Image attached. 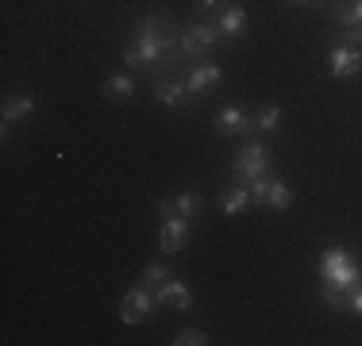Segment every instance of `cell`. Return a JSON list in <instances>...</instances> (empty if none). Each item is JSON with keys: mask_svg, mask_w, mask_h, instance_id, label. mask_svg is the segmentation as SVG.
<instances>
[{"mask_svg": "<svg viewBox=\"0 0 362 346\" xmlns=\"http://www.w3.org/2000/svg\"><path fill=\"white\" fill-rule=\"evenodd\" d=\"M170 342L174 346H204L209 342V331H201V327H185V331H177Z\"/></svg>", "mask_w": 362, "mask_h": 346, "instance_id": "obj_21", "label": "cell"}, {"mask_svg": "<svg viewBox=\"0 0 362 346\" xmlns=\"http://www.w3.org/2000/svg\"><path fill=\"white\" fill-rule=\"evenodd\" d=\"M220 208H223V215H231V220H235V215H243L247 208H255L251 204V189H247V185L223 189V193H220Z\"/></svg>", "mask_w": 362, "mask_h": 346, "instance_id": "obj_15", "label": "cell"}, {"mask_svg": "<svg viewBox=\"0 0 362 346\" xmlns=\"http://www.w3.org/2000/svg\"><path fill=\"white\" fill-rule=\"evenodd\" d=\"M31 112H35V97L31 93H16V97L4 100V112H0V124H4V135L12 124H23V119H31Z\"/></svg>", "mask_w": 362, "mask_h": 346, "instance_id": "obj_14", "label": "cell"}, {"mask_svg": "<svg viewBox=\"0 0 362 346\" xmlns=\"http://www.w3.org/2000/svg\"><path fill=\"white\" fill-rule=\"evenodd\" d=\"M177 42H181V31L166 16L146 12L132 31V42L124 50V66L127 69H162L166 62L177 58Z\"/></svg>", "mask_w": 362, "mask_h": 346, "instance_id": "obj_1", "label": "cell"}, {"mask_svg": "<svg viewBox=\"0 0 362 346\" xmlns=\"http://www.w3.org/2000/svg\"><path fill=\"white\" fill-rule=\"evenodd\" d=\"M320 285H324V300L335 311L351 308V297L362 285V266L347 254L343 246H332L320 254Z\"/></svg>", "mask_w": 362, "mask_h": 346, "instance_id": "obj_2", "label": "cell"}, {"mask_svg": "<svg viewBox=\"0 0 362 346\" xmlns=\"http://www.w3.org/2000/svg\"><path fill=\"white\" fill-rule=\"evenodd\" d=\"M223 81V69L216 62H189V77H185V85H189V97H204L209 89H216V85Z\"/></svg>", "mask_w": 362, "mask_h": 346, "instance_id": "obj_9", "label": "cell"}, {"mask_svg": "<svg viewBox=\"0 0 362 346\" xmlns=\"http://www.w3.org/2000/svg\"><path fill=\"white\" fill-rule=\"evenodd\" d=\"M327 73L335 81H351V77L362 73V47H351V42H332L327 47Z\"/></svg>", "mask_w": 362, "mask_h": 346, "instance_id": "obj_6", "label": "cell"}, {"mask_svg": "<svg viewBox=\"0 0 362 346\" xmlns=\"http://www.w3.org/2000/svg\"><path fill=\"white\" fill-rule=\"evenodd\" d=\"M166 277H174V273H170V266L162 262V258H151V262L143 266V285H151V289H158Z\"/></svg>", "mask_w": 362, "mask_h": 346, "instance_id": "obj_20", "label": "cell"}, {"mask_svg": "<svg viewBox=\"0 0 362 346\" xmlns=\"http://www.w3.org/2000/svg\"><path fill=\"white\" fill-rule=\"evenodd\" d=\"M105 97L108 100H132L135 97V77L132 73H108L105 77Z\"/></svg>", "mask_w": 362, "mask_h": 346, "instance_id": "obj_16", "label": "cell"}, {"mask_svg": "<svg viewBox=\"0 0 362 346\" xmlns=\"http://www.w3.org/2000/svg\"><path fill=\"white\" fill-rule=\"evenodd\" d=\"M289 204H293L289 185L281 177H270V201H266V208H270V212H289Z\"/></svg>", "mask_w": 362, "mask_h": 346, "instance_id": "obj_18", "label": "cell"}, {"mask_svg": "<svg viewBox=\"0 0 362 346\" xmlns=\"http://www.w3.org/2000/svg\"><path fill=\"white\" fill-rule=\"evenodd\" d=\"M278 127H281V108H278V104H266V108H258V116H255V131L274 135Z\"/></svg>", "mask_w": 362, "mask_h": 346, "instance_id": "obj_19", "label": "cell"}, {"mask_svg": "<svg viewBox=\"0 0 362 346\" xmlns=\"http://www.w3.org/2000/svg\"><path fill=\"white\" fill-rule=\"evenodd\" d=\"M189 239H193V220H185V215H166V223H162V231H158L162 254H181V250L189 246Z\"/></svg>", "mask_w": 362, "mask_h": 346, "instance_id": "obj_7", "label": "cell"}, {"mask_svg": "<svg viewBox=\"0 0 362 346\" xmlns=\"http://www.w3.org/2000/svg\"><path fill=\"white\" fill-rule=\"evenodd\" d=\"M220 42V31H216V20H209V23H193V28H185L181 31V42H177V54L181 58H189V62H197V58H204L212 47Z\"/></svg>", "mask_w": 362, "mask_h": 346, "instance_id": "obj_4", "label": "cell"}, {"mask_svg": "<svg viewBox=\"0 0 362 346\" xmlns=\"http://www.w3.org/2000/svg\"><path fill=\"white\" fill-rule=\"evenodd\" d=\"M154 100L162 104V108H181V104H189V85L181 81V77H158L154 81Z\"/></svg>", "mask_w": 362, "mask_h": 346, "instance_id": "obj_12", "label": "cell"}, {"mask_svg": "<svg viewBox=\"0 0 362 346\" xmlns=\"http://www.w3.org/2000/svg\"><path fill=\"white\" fill-rule=\"evenodd\" d=\"M197 8H201V12H212V8H220V0H197Z\"/></svg>", "mask_w": 362, "mask_h": 346, "instance_id": "obj_25", "label": "cell"}, {"mask_svg": "<svg viewBox=\"0 0 362 346\" xmlns=\"http://www.w3.org/2000/svg\"><path fill=\"white\" fill-rule=\"evenodd\" d=\"M216 31H220V39H228V42L243 39V31H247V8L243 4H223L220 16H216Z\"/></svg>", "mask_w": 362, "mask_h": 346, "instance_id": "obj_11", "label": "cell"}, {"mask_svg": "<svg viewBox=\"0 0 362 346\" xmlns=\"http://www.w3.org/2000/svg\"><path fill=\"white\" fill-rule=\"evenodd\" d=\"M212 127H216V135H223V138H239V135H251V131H255V119L247 116L239 104H228V108L216 112Z\"/></svg>", "mask_w": 362, "mask_h": 346, "instance_id": "obj_8", "label": "cell"}, {"mask_svg": "<svg viewBox=\"0 0 362 346\" xmlns=\"http://www.w3.org/2000/svg\"><path fill=\"white\" fill-rule=\"evenodd\" d=\"M162 215H185V220H197L204 212V196L201 193H177L174 201H158Z\"/></svg>", "mask_w": 362, "mask_h": 346, "instance_id": "obj_13", "label": "cell"}, {"mask_svg": "<svg viewBox=\"0 0 362 346\" xmlns=\"http://www.w3.org/2000/svg\"><path fill=\"white\" fill-rule=\"evenodd\" d=\"M266 169H270V150H266V143L251 138V143L239 146L235 166H231V177H235L239 185H251V181L266 177Z\"/></svg>", "mask_w": 362, "mask_h": 346, "instance_id": "obj_3", "label": "cell"}, {"mask_svg": "<svg viewBox=\"0 0 362 346\" xmlns=\"http://www.w3.org/2000/svg\"><path fill=\"white\" fill-rule=\"evenodd\" d=\"M154 304H158V297L151 292V285L139 281L135 289L124 292V300H119V319H124L127 327H135V323H143V319L154 316Z\"/></svg>", "mask_w": 362, "mask_h": 346, "instance_id": "obj_5", "label": "cell"}, {"mask_svg": "<svg viewBox=\"0 0 362 346\" xmlns=\"http://www.w3.org/2000/svg\"><path fill=\"white\" fill-rule=\"evenodd\" d=\"M343 42H351V47H362V28H347V31H343Z\"/></svg>", "mask_w": 362, "mask_h": 346, "instance_id": "obj_23", "label": "cell"}, {"mask_svg": "<svg viewBox=\"0 0 362 346\" xmlns=\"http://www.w3.org/2000/svg\"><path fill=\"white\" fill-rule=\"evenodd\" d=\"M154 297H158V304L170 308V311H189L193 308V292H189V285L174 281V277H166V281L154 289Z\"/></svg>", "mask_w": 362, "mask_h": 346, "instance_id": "obj_10", "label": "cell"}, {"mask_svg": "<svg viewBox=\"0 0 362 346\" xmlns=\"http://www.w3.org/2000/svg\"><path fill=\"white\" fill-rule=\"evenodd\" d=\"M332 20L339 23L343 31L347 28H362V0H343V4L332 8Z\"/></svg>", "mask_w": 362, "mask_h": 346, "instance_id": "obj_17", "label": "cell"}, {"mask_svg": "<svg viewBox=\"0 0 362 346\" xmlns=\"http://www.w3.org/2000/svg\"><path fill=\"white\" fill-rule=\"evenodd\" d=\"M297 4H305V0H297Z\"/></svg>", "mask_w": 362, "mask_h": 346, "instance_id": "obj_26", "label": "cell"}, {"mask_svg": "<svg viewBox=\"0 0 362 346\" xmlns=\"http://www.w3.org/2000/svg\"><path fill=\"white\" fill-rule=\"evenodd\" d=\"M247 189H251V204L255 208H266V201H270V177H258Z\"/></svg>", "mask_w": 362, "mask_h": 346, "instance_id": "obj_22", "label": "cell"}, {"mask_svg": "<svg viewBox=\"0 0 362 346\" xmlns=\"http://www.w3.org/2000/svg\"><path fill=\"white\" fill-rule=\"evenodd\" d=\"M351 311H358V316H362V285L355 289V297H351Z\"/></svg>", "mask_w": 362, "mask_h": 346, "instance_id": "obj_24", "label": "cell"}]
</instances>
